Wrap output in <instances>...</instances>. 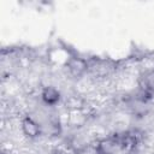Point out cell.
<instances>
[{
  "mask_svg": "<svg viewBox=\"0 0 154 154\" xmlns=\"http://www.w3.org/2000/svg\"><path fill=\"white\" fill-rule=\"evenodd\" d=\"M22 131L29 138H36L41 134V129L38 124L30 117H25L22 120Z\"/></svg>",
  "mask_w": 154,
  "mask_h": 154,
  "instance_id": "1",
  "label": "cell"
},
{
  "mask_svg": "<svg viewBox=\"0 0 154 154\" xmlns=\"http://www.w3.org/2000/svg\"><path fill=\"white\" fill-rule=\"evenodd\" d=\"M42 100L47 105H55L60 100V91L54 87H46L42 90Z\"/></svg>",
  "mask_w": 154,
  "mask_h": 154,
  "instance_id": "2",
  "label": "cell"
},
{
  "mask_svg": "<svg viewBox=\"0 0 154 154\" xmlns=\"http://www.w3.org/2000/svg\"><path fill=\"white\" fill-rule=\"evenodd\" d=\"M49 57H51V60L54 61V63H58V64H69V61L71 60L69 53L63 49V48H55L53 49L51 53H49Z\"/></svg>",
  "mask_w": 154,
  "mask_h": 154,
  "instance_id": "3",
  "label": "cell"
},
{
  "mask_svg": "<svg viewBox=\"0 0 154 154\" xmlns=\"http://www.w3.org/2000/svg\"><path fill=\"white\" fill-rule=\"evenodd\" d=\"M67 66L70 67V70L73 72V73H81L83 70H84V67H85V65H84V63L82 61V60H76V59H71L70 61H69V64H67Z\"/></svg>",
  "mask_w": 154,
  "mask_h": 154,
  "instance_id": "4",
  "label": "cell"
},
{
  "mask_svg": "<svg viewBox=\"0 0 154 154\" xmlns=\"http://www.w3.org/2000/svg\"><path fill=\"white\" fill-rule=\"evenodd\" d=\"M147 87H148L152 91H154V71L150 72V73L147 76Z\"/></svg>",
  "mask_w": 154,
  "mask_h": 154,
  "instance_id": "5",
  "label": "cell"
}]
</instances>
